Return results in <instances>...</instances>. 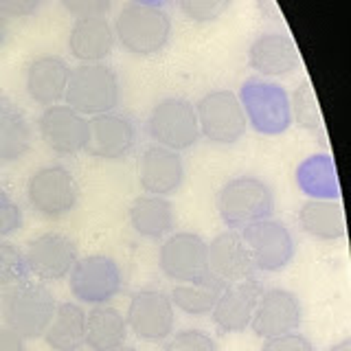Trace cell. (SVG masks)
Instances as JSON below:
<instances>
[{
    "label": "cell",
    "instance_id": "cell-34",
    "mask_svg": "<svg viewBox=\"0 0 351 351\" xmlns=\"http://www.w3.org/2000/svg\"><path fill=\"white\" fill-rule=\"evenodd\" d=\"M25 224V211L9 193L0 191V239L16 235Z\"/></svg>",
    "mask_w": 351,
    "mask_h": 351
},
{
    "label": "cell",
    "instance_id": "cell-15",
    "mask_svg": "<svg viewBox=\"0 0 351 351\" xmlns=\"http://www.w3.org/2000/svg\"><path fill=\"white\" fill-rule=\"evenodd\" d=\"M206 270L222 285L239 283L257 277V268L252 263L248 246L241 230H222L211 241H206Z\"/></svg>",
    "mask_w": 351,
    "mask_h": 351
},
{
    "label": "cell",
    "instance_id": "cell-12",
    "mask_svg": "<svg viewBox=\"0 0 351 351\" xmlns=\"http://www.w3.org/2000/svg\"><path fill=\"white\" fill-rule=\"evenodd\" d=\"M22 252H25L29 277L42 283L69 279L75 261L80 259L75 241L58 230H47V233L33 237Z\"/></svg>",
    "mask_w": 351,
    "mask_h": 351
},
{
    "label": "cell",
    "instance_id": "cell-5",
    "mask_svg": "<svg viewBox=\"0 0 351 351\" xmlns=\"http://www.w3.org/2000/svg\"><path fill=\"white\" fill-rule=\"evenodd\" d=\"M64 104L88 119L112 112L121 104V82L117 71L106 62L80 64L77 69H71Z\"/></svg>",
    "mask_w": 351,
    "mask_h": 351
},
{
    "label": "cell",
    "instance_id": "cell-38",
    "mask_svg": "<svg viewBox=\"0 0 351 351\" xmlns=\"http://www.w3.org/2000/svg\"><path fill=\"white\" fill-rule=\"evenodd\" d=\"M0 351H27V340L7 325H0Z\"/></svg>",
    "mask_w": 351,
    "mask_h": 351
},
{
    "label": "cell",
    "instance_id": "cell-33",
    "mask_svg": "<svg viewBox=\"0 0 351 351\" xmlns=\"http://www.w3.org/2000/svg\"><path fill=\"white\" fill-rule=\"evenodd\" d=\"M162 351H219L217 340L202 329H182L162 343Z\"/></svg>",
    "mask_w": 351,
    "mask_h": 351
},
{
    "label": "cell",
    "instance_id": "cell-7",
    "mask_svg": "<svg viewBox=\"0 0 351 351\" xmlns=\"http://www.w3.org/2000/svg\"><path fill=\"white\" fill-rule=\"evenodd\" d=\"M29 206L44 219H62L80 202V184L64 165H44L27 180Z\"/></svg>",
    "mask_w": 351,
    "mask_h": 351
},
{
    "label": "cell",
    "instance_id": "cell-1",
    "mask_svg": "<svg viewBox=\"0 0 351 351\" xmlns=\"http://www.w3.org/2000/svg\"><path fill=\"white\" fill-rule=\"evenodd\" d=\"M55 294L47 283L38 279H22L0 294V316L3 325L14 329L25 340H38L44 336L55 314Z\"/></svg>",
    "mask_w": 351,
    "mask_h": 351
},
{
    "label": "cell",
    "instance_id": "cell-29",
    "mask_svg": "<svg viewBox=\"0 0 351 351\" xmlns=\"http://www.w3.org/2000/svg\"><path fill=\"white\" fill-rule=\"evenodd\" d=\"M36 141L29 117L11 108L0 114V162L11 165L27 156Z\"/></svg>",
    "mask_w": 351,
    "mask_h": 351
},
{
    "label": "cell",
    "instance_id": "cell-13",
    "mask_svg": "<svg viewBox=\"0 0 351 351\" xmlns=\"http://www.w3.org/2000/svg\"><path fill=\"white\" fill-rule=\"evenodd\" d=\"M158 266L165 277L176 283L208 277L206 239L191 230H173L158 248Z\"/></svg>",
    "mask_w": 351,
    "mask_h": 351
},
{
    "label": "cell",
    "instance_id": "cell-16",
    "mask_svg": "<svg viewBox=\"0 0 351 351\" xmlns=\"http://www.w3.org/2000/svg\"><path fill=\"white\" fill-rule=\"evenodd\" d=\"M138 130L136 123L128 114L117 110L106 114H97L90 119V132H88L86 152L99 160H123L136 147Z\"/></svg>",
    "mask_w": 351,
    "mask_h": 351
},
{
    "label": "cell",
    "instance_id": "cell-4",
    "mask_svg": "<svg viewBox=\"0 0 351 351\" xmlns=\"http://www.w3.org/2000/svg\"><path fill=\"white\" fill-rule=\"evenodd\" d=\"M237 97L244 108L248 128L257 134L281 136L294 125L290 95L281 84L252 77L241 84Z\"/></svg>",
    "mask_w": 351,
    "mask_h": 351
},
{
    "label": "cell",
    "instance_id": "cell-24",
    "mask_svg": "<svg viewBox=\"0 0 351 351\" xmlns=\"http://www.w3.org/2000/svg\"><path fill=\"white\" fill-rule=\"evenodd\" d=\"M44 343L53 351H80L86 347V310L82 303H58L44 332Z\"/></svg>",
    "mask_w": 351,
    "mask_h": 351
},
{
    "label": "cell",
    "instance_id": "cell-23",
    "mask_svg": "<svg viewBox=\"0 0 351 351\" xmlns=\"http://www.w3.org/2000/svg\"><path fill=\"white\" fill-rule=\"evenodd\" d=\"M130 226L134 233L145 239H165L169 233H173L176 222V208L169 197L162 195H149L143 193L132 200L128 208Z\"/></svg>",
    "mask_w": 351,
    "mask_h": 351
},
{
    "label": "cell",
    "instance_id": "cell-17",
    "mask_svg": "<svg viewBox=\"0 0 351 351\" xmlns=\"http://www.w3.org/2000/svg\"><path fill=\"white\" fill-rule=\"evenodd\" d=\"M301 323L303 305L299 296L285 288H270L263 290L259 296L255 316L250 321V329L255 332V336L268 340L283 334L299 332Z\"/></svg>",
    "mask_w": 351,
    "mask_h": 351
},
{
    "label": "cell",
    "instance_id": "cell-21",
    "mask_svg": "<svg viewBox=\"0 0 351 351\" xmlns=\"http://www.w3.org/2000/svg\"><path fill=\"white\" fill-rule=\"evenodd\" d=\"M71 80V66L60 55L33 58L25 71V90L33 104L42 108L64 101L66 86Z\"/></svg>",
    "mask_w": 351,
    "mask_h": 351
},
{
    "label": "cell",
    "instance_id": "cell-42",
    "mask_svg": "<svg viewBox=\"0 0 351 351\" xmlns=\"http://www.w3.org/2000/svg\"><path fill=\"white\" fill-rule=\"evenodd\" d=\"M11 108H14V104H11V99H9L3 90H0V114L7 112V110H11Z\"/></svg>",
    "mask_w": 351,
    "mask_h": 351
},
{
    "label": "cell",
    "instance_id": "cell-30",
    "mask_svg": "<svg viewBox=\"0 0 351 351\" xmlns=\"http://www.w3.org/2000/svg\"><path fill=\"white\" fill-rule=\"evenodd\" d=\"M290 106H292V123L310 132L314 138H321L325 143V123L321 108H318V99L314 95V88L310 82H303L296 90L290 95Z\"/></svg>",
    "mask_w": 351,
    "mask_h": 351
},
{
    "label": "cell",
    "instance_id": "cell-11",
    "mask_svg": "<svg viewBox=\"0 0 351 351\" xmlns=\"http://www.w3.org/2000/svg\"><path fill=\"white\" fill-rule=\"evenodd\" d=\"M248 252L257 272H281L296 257V241L288 224L281 219H261L241 228Z\"/></svg>",
    "mask_w": 351,
    "mask_h": 351
},
{
    "label": "cell",
    "instance_id": "cell-43",
    "mask_svg": "<svg viewBox=\"0 0 351 351\" xmlns=\"http://www.w3.org/2000/svg\"><path fill=\"white\" fill-rule=\"evenodd\" d=\"M108 351H138L136 347H132V345H119V347H112V349H108Z\"/></svg>",
    "mask_w": 351,
    "mask_h": 351
},
{
    "label": "cell",
    "instance_id": "cell-40",
    "mask_svg": "<svg viewBox=\"0 0 351 351\" xmlns=\"http://www.w3.org/2000/svg\"><path fill=\"white\" fill-rule=\"evenodd\" d=\"M327 351H351V338H343V340H338V343H334V345L329 347Z\"/></svg>",
    "mask_w": 351,
    "mask_h": 351
},
{
    "label": "cell",
    "instance_id": "cell-6",
    "mask_svg": "<svg viewBox=\"0 0 351 351\" xmlns=\"http://www.w3.org/2000/svg\"><path fill=\"white\" fill-rule=\"evenodd\" d=\"M195 117L200 128V138L213 145H235L248 132V121L237 93L211 90L197 99Z\"/></svg>",
    "mask_w": 351,
    "mask_h": 351
},
{
    "label": "cell",
    "instance_id": "cell-36",
    "mask_svg": "<svg viewBox=\"0 0 351 351\" xmlns=\"http://www.w3.org/2000/svg\"><path fill=\"white\" fill-rule=\"evenodd\" d=\"M259 351H316V349L307 336H303L299 332H292V334H283L277 338L263 340Z\"/></svg>",
    "mask_w": 351,
    "mask_h": 351
},
{
    "label": "cell",
    "instance_id": "cell-22",
    "mask_svg": "<svg viewBox=\"0 0 351 351\" xmlns=\"http://www.w3.org/2000/svg\"><path fill=\"white\" fill-rule=\"evenodd\" d=\"M114 29L108 18H80L69 33V51L80 64H101L114 51Z\"/></svg>",
    "mask_w": 351,
    "mask_h": 351
},
{
    "label": "cell",
    "instance_id": "cell-25",
    "mask_svg": "<svg viewBox=\"0 0 351 351\" xmlns=\"http://www.w3.org/2000/svg\"><path fill=\"white\" fill-rule=\"evenodd\" d=\"M303 233L318 241H338L345 237V211L338 200H307L299 208Z\"/></svg>",
    "mask_w": 351,
    "mask_h": 351
},
{
    "label": "cell",
    "instance_id": "cell-37",
    "mask_svg": "<svg viewBox=\"0 0 351 351\" xmlns=\"http://www.w3.org/2000/svg\"><path fill=\"white\" fill-rule=\"evenodd\" d=\"M44 0H0V14L5 18H29L42 7Z\"/></svg>",
    "mask_w": 351,
    "mask_h": 351
},
{
    "label": "cell",
    "instance_id": "cell-28",
    "mask_svg": "<svg viewBox=\"0 0 351 351\" xmlns=\"http://www.w3.org/2000/svg\"><path fill=\"white\" fill-rule=\"evenodd\" d=\"M224 285L213 277H204L197 281L173 283V288L167 292L176 310H180L186 316H208L222 294Z\"/></svg>",
    "mask_w": 351,
    "mask_h": 351
},
{
    "label": "cell",
    "instance_id": "cell-19",
    "mask_svg": "<svg viewBox=\"0 0 351 351\" xmlns=\"http://www.w3.org/2000/svg\"><path fill=\"white\" fill-rule=\"evenodd\" d=\"M301 64V55L288 33H261L248 47V66L261 80H277L294 73Z\"/></svg>",
    "mask_w": 351,
    "mask_h": 351
},
{
    "label": "cell",
    "instance_id": "cell-18",
    "mask_svg": "<svg viewBox=\"0 0 351 351\" xmlns=\"http://www.w3.org/2000/svg\"><path fill=\"white\" fill-rule=\"evenodd\" d=\"M184 160L180 152H173L160 145H152L143 149L138 158V184L149 195L169 197L184 182Z\"/></svg>",
    "mask_w": 351,
    "mask_h": 351
},
{
    "label": "cell",
    "instance_id": "cell-2",
    "mask_svg": "<svg viewBox=\"0 0 351 351\" xmlns=\"http://www.w3.org/2000/svg\"><path fill=\"white\" fill-rule=\"evenodd\" d=\"M114 38L136 58H154L171 42L173 22L162 7L128 3L112 22Z\"/></svg>",
    "mask_w": 351,
    "mask_h": 351
},
{
    "label": "cell",
    "instance_id": "cell-10",
    "mask_svg": "<svg viewBox=\"0 0 351 351\" xmlns=\"http://www.w3.org/2000/svg\"><path fill=\"white\" fill-rule=\"evenodd\" d=\"M130 334L143 343H165L176 329V307L169 294L158 288H143L132 294L125 310Z\"/></svg>",
    "mask_w": 351,
    "mask_h": 351
},
{
    "label": "cell",
    "instance_id": "cell-3",
    "mask_svg": "<svg viewBox=\"0 0 351 351\" xmlns=\"http://www.w3.org/2000/svg\"><path fill=\"white\" fill-rule=\"evenodd\" d=\"M215 208L226 228L241 230L274 215V193L257 176H235L219 186Z\"/></svg>",
    "mask_w": 351,
    "mask_h": 351
},
{
    "label": "cell",
    "instance_id": "cell-35",
    "mask_svg": "<svg viewBox=\"0 0 351 351\" xmlns=\"http://www.w3.org/2000/svg\"><path fill=\"white\" fill-rule=\"evenodd\" d=\"M62 7L69 14L80 20V18H106L112 9L114 0H60Z\"/></svg>",
    "mask_w": 351,
    "mask_h": 351
},
{
    "label": "cell",
    "instance_id": "cell-9",
    "mask_svg": "<svg viewBox=\"0 0 351 351\" xmlns=\"http://www.w3.org/2000/svg\"><path fill=\"white\" fill-rule=\"evenodd\" d=\"M71 294L82 305H106L123 290V270L108 255H86L69 274Z\"/></svg>",
    "mask_w": 351,
    "mask_h": 351
},
{
    "label": "cell",
    "instance_id": "cell-14",
    "mask_svg": "<svg viewBox=\"0 0 351 351\" xmlns=\"http://www.w3.org/2000/svg\"><path fill=\"white\" fill-rule=\"evenodd\" d=\"M90 119L66 104L49 106L38 117V134L42 143L58 156H75L86 152Z\"/></svg>",
    "mask_w": 351,
    "mask_h": 351
},
{
    "label": "cell",
    "instance_id": "cell-27",
    "mask_svg": "<svg viewBox=\"0 0 351 351\" xmlns=\"http://www.w3.org/2000/svg\"><path fill=\"white\" fill-rule=\"evenodd\" d=\"M130 336L125 314L112 305H93L86 312V347L93 351H108L123 345Z\"/></svg>",
    "mask_w": 351,
    "mask_h": 351
},
{
    "label": "cell",
    "instance_id": "cell-26",
    "mask_svg": "<svg viewBox=\"0 0 351 351\" xmlns=\"http://www.w3.org/2000/svg\"><path fill=\"white\" fill-rule=\"evenodd\" d=\"M296 184L312 200H340V182L334 158L329 154H312L296 167Z\"/></svg>",
    "mask_w": 351,
    "mask_h": 351
},
{
    "label": "cell",
    "instance_id": "cell-20",
    "mask_svg": "<svg viewBox=\"0 0 351 351\" xmlns=\"http://www.w3.org/2000/svg\"><path fill=\"white\" fill-rule=\"evenodd\" d=\"M261 292H263V288L257 281V277L224 285V290L219 294L213 312L208 314L213 325L222 334L246 332L250 327L252 316H255V307H257Z\"/></svg>",
    "mask_w": 351,
    "mask_h": 351
},
{
    "label": "cell",
    "instance_id": "cell-31",
    "mask_svg": "<svg viewBox=\"0 0 351 351\" xmlns=\"http://www.w3.org/2000/svg\"><path fill=\"white\" fill-rule=\"evenodd\" d=\"M27 277H29V272H27L22 248H18L14 241H9V239H0V292L20 283Z\"/></svg>",
    "mask_w": 351,
    "mask_h": 351
},
{
    "label": "cell",
    "instance_id": "cell-32",
    "mask_svg": "<svg viewBox=\"0 0 351 351\" xmlns=\"http://www.w3.org/2000/svg\"><path fill=\"white\" fill-rule=\"evenodd\" d=\"M233 0H178L180 14L195 25H208L222 18Z\"/></svg>",
    "mask_w": 351,
    "mask_h": 351
},
{
    "label": "cell",
    "instance_id": "cell-41",
    "mask_svg": "<svg viewBox=\"0 0 351 351\" xmlns=\"http://www.w3.org/2000/svg\"><path fill=\"white\" fill-rule=\"evenodd\" d=\"M134 5H147V7H165L169 0H130Z\"/></svg>",
    "mask_w": 351,
    "mask_h": 351
},
{
    "label": "cell",
    "instance_id": "cell-39",
    "mask_svg": "<svg viewBox=\"0 0 351 351\" xmlns=\"http://www.w3.org/2000/svg\"><path fill=\"white\" fill-rule=\"evenodd\" d=\"M7 40H9V18L0 14V47H5Z\"/></svg>",
    "mask_w": 351,
    "mask_h": 351
},
{
    "label": "cell",
    "instance_id": "cell-8",
    "mask_svg": "<svg viewBox=\"0 0 351 351\" xmlns=\"http://www.w3.org/2000/svg\"><path fill=\"white\" fill-rule=\"evenodd\" d=\"M147 134L154 145L173 152H186L200 141L195 106L184 97H165L147 117Z\"/></svg>",
    "mask_w": 351,
    "mask_h": 351
}]
</instances>
